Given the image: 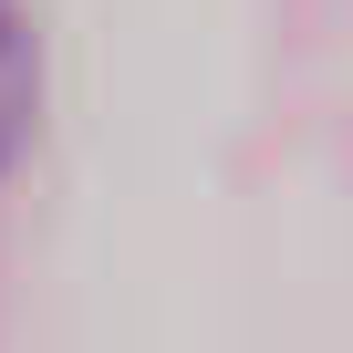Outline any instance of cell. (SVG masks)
<instances>
[{
  "label": "cell",
  "instance_id": "obj_1",
  "mask_svg": "<svg viewBox=\"0 0 353 353\" xmlns=\"http://www.w3.org/2000/svg\"><path fill=\"white\" fill-rule=\"evenodd\" d=\"M32 94H42L32 21H21V0H0V166H11V156H21V135H32Z\"/></svg>",
  "mask_w": 353,
  "mask_h": 353
}]
</instances>
